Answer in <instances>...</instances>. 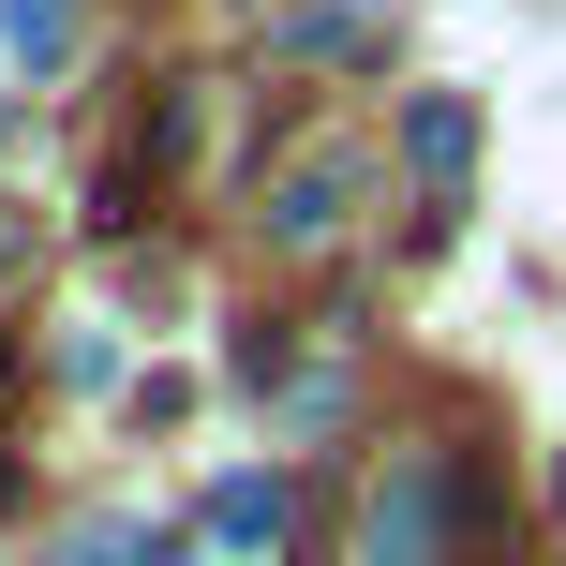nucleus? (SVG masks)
Wrapping results in <instances>:
<instances>
[{
  "label": "nucleus",
  "mask_w": 566,
  "mask_h": 566,
  "mask_svg": "<svg viewBox=\"0 0 566 566\" xmlns=\"http://www.w3.org/2000/svg\"><path fill=\"white\" fill-rule=\"evenodd\" d=\"M358 195H373V149H298V165L269 179V239H298V254H313V239L358 224Z\"/></svg>",
  "instance_id": "f257e3e1"
},
{
  "label": "nucleus",
  "mask_w": 566,
  "mask_h": 566,
  "mask_svg": "<svg viewBox=\"0 0 566 566\" xmlns=\"http://www.w3.org/2000/svg\"><path fill=\"white\" fill-rule=\"evenodd\" d=\"M402 165H418L432 195H462V165H478V105H462V90H418V105H402Z\"/></svg>",
  "instance_id": "f03ea898"
},
{
  "label": "nucleus",
  "mask_w": 566,
  "mask_h": 566,
  "mask_svg": "<svg viewBox=\"0 0 566 566\" xmlns=\"http://www.w3.org/2000/svg\"><path fill=\"white\" fill-rule=\"evenodd\" d=\"M432 492H448V478H432V462H402V478L373 492V537H358V566H432Z\"/></svg>",
  "instance_id": "7ed1b4c3"
},
{
  "label": "nucleus",
  "mask_w": 566,
  "mask_h": 566,
  "mask_svg": "<svg viewBox=\"0 0 566 566\" xmlns=\"http://www.w3.org/2000/svg\"><path fill=\"white\" fill-rule=\"evenodd\" d=\"M45 566H179V537H165V522H75Z\"/></svg>",
  "instance_id": "20e7f679"
},
{
  "label": "nucleus",
  "mask_w": 566,
  "mask_h": 566,
  "mask_svg": "<svg viewBox=\"0 0 566 566\" xmlns=\"http://www.w3.org/2000/svg\"><path fill=\"white\" fill-rule=\"evenodd\" d=\"M388 45V15H358V0H328V15H283V60H373Z\"/></svg>",
  "instance_id": "39448f33"
},
{
  "label": "nucleus",
  "mask_w": 566,
  "mask_h": 566,
  "mask_svg": "<svg viewBox=\"0 0 566 566\" xmlns=\"http://www.w3.org/2000/svg\"><path fill=\"white\" fill-rule=\"evenodd\" d=\"M209 537H224V552H269L283 537V478H224V492H209Z\"/></svg>",
  "instance_id": "423d86ee"
},
{
  "label": "nucleus",
  "mask_w": 566,
  "mask_h": 566,
  "mask_svg": "<svg viewBox=\"0 0 566 566\" xmlns=\"http://www.w3.org/2000/svg\"><path fill=\"white\" fill-rule=\"evenodd\" d=\"M0 45H15L30 75H60V60H75V0H0Z\"/></svg>",
  "instance_id": "0eeeda50"
},
{
  "label": "nucleus",
  "mask_w": 566,
  "mask_h": 566,
  "mask_svg": "<svg viewBox=\"0 0 566 566\" xmlns=\"http://www.w3.org/2000/svg\"><path fill=\"white\" fill-rule=\"evenodd\" d=\"M15 254H30V224H0V269H15Z\"/></svg>",
  "instance_id": "6e6552de"
},
{
  "label": "nucleus",
  "mask_w": 566,
  "mask_h": 566,
  "mask_svg": "<svg viewBox=\"0 0 566 566\" xmlns=\"http://www.w3.org/2000/svg\"><path fill=\"white\" fill-rule=\"evenodd\" d=\"M0 507H15V462H0Z\"/></svg>",
  "instance_id": "1a4fd4ad"
},
{
  "label": "nucleus",
  "mask_w": 566,
  "mask_h": 566,
  "mask_svg": "<svg viewBox=\"0 0 566 566\" xmlns=\"http://www.w3.org/2000/svg\"><path fill=\"white\" fill-rule=\"evenodd\" d=\"M0 388H15V343H0Z\"/></svg>",
  "instance_id": "9d476101"
},
{
  "label": "nucleus",
  "mask_w": 566,
  "mask_h": 566,
  "mask_svg": "<svg viewBox=\"0 0 566 566\" xmlns=\"http://www.w3.org/2000/svg\"><path fill=\"white\" fill-rule=\"evenodd\" d=\"M0 135H15V90H0Z\"/></svg>",
  "instance_id": "9b49d317"
}]
</instances>
